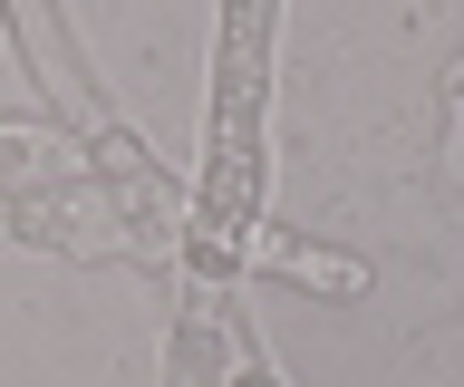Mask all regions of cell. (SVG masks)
Segmentation results:
<instances>
[{
    "mask_svg": "<svg viewBox=\"0 0 464 387\" xmlns=\"http://www.w3.org/2000/svg\"><path fill=\"white\" fill-rule=\"evenodd\" d=\"M271 39L281 0H213V97H203V175L184 213V281L232 291V271L261 233L271 184Z\"/></svg>",
    "mask_w": 464,
    "mask_h": 387,
    "instance_id": "cell-1",
    "label": "cell"
},
{
    "mask_svg": "<svg viewBox=\"0 0 464 387\" xmlns=\"http://www.w3.org/2000/svg\"><path fill=\"white\" fill-rule=\"evenodd\" d=\"M0 20H10V49H20L29 88L78 126L87 175H97V194L116 204V223L145 233L155 252L184 242V184H174L165 165H155V146L126 126V107L107 97V78H97V59H87V39L68 30V10H58V0H0Z\"/></svg>",
    "mask_w": 464,
    "mask_h": 387,
    "instance_id": "cell-2",
    "label": "cell"
},
{
    "mask_svg": "<svg viewBox=\"0 0 464 387\" xmlns=\"http://www.w3.org/2000/svg\"><path fill=\"white\" fill-rule=\"evenodd\" d=\"M174 387H223V291L184 281V320H174Z\"/></svg>",
    "mask_w": 464,
    "mask_h": 387,
    "instance_id": "cell-3",
    "label": "cell"
},
{
    "mask_svg": "<svg viewBox=\"0 0 464 387\" xmlns=\"http://www.w3.org/2000/svg\"><path fill=\"white\" fill-rule=\"evenodd\" d=\"M223 387H281L271 378V358H261V339H252V320L223 300Z\"/></svg>",
    "mask_w": 464,
    "mask_h": 387,
    "instance_id": "cell-4",
    "label": "cell"
},
{
    "mask_svg": "<svg viewBox=\"0 0 464 387\" xmlns=\"http://www.w3.org/2000/svg\"><path fill=\"white\" fill-rule=\"evenodd\" d=\"M271 262L300 281H329V291H358V262H329V252H271Z\"/></svg>",
    "mask_w": 464,
    "mask_h": 387,
    "instance_id": "cell-5",
    "label": "cell"
},
{
    "mask_svg": "<svg viewBox=\"0 0 464 387\" xmlns=\"http://www.w3.org/2000/svg\"><path fill=\"white\" fill-rule=\"evenodd\" d=\"M445 175L464 184V68H455V146H445Z\"/></svg>",
    "mask_w": 464,
    "mask_h": 387,
    "instance_id": "cell-6",
    "label": "cell"
},
{
    "mask_svg": "<svg viewBox=\"0 0 464 387\" xmlns=\"http://www.w3.org/2000/svg\"><path fill=\"white\" fill-rule=\"evenodd\" d=\"M10 223H20V213H10V204H0V233H10Z\"/></svg>",
    "mask_w": 464,
    "mask_h": 387,
    "instance_id": "cell-7",
    "label": "cell"
}]
</instances>
